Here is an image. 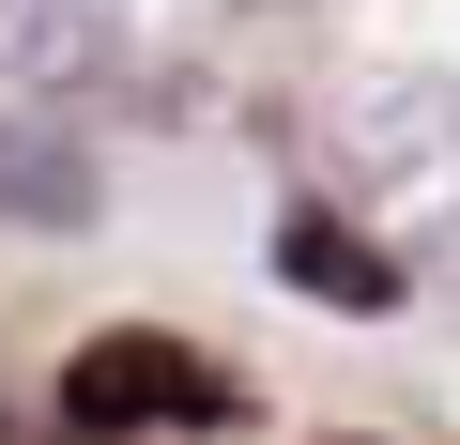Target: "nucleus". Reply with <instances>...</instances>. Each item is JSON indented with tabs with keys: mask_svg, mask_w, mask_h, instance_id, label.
I'll return each mask as SVG.
<instances>
[{
	"mask_svg": "<svg viewBox=\"0 0 460 445\" xmlns=\"http://www.w3.org/2000/svg\"><path fill=\"white\" fill-rule=\"evenodd\" d=\"M338 169H353V200H368L384 246H460V77L384 62L338 108Z\"/></svg>",
	"mask_w": 460,
	"mask_h": 445,
	"instance_id": "f257e3e1",
	"label": "nucleus"
},
{
	"mask_svg": "<svg viewBox=\"0 0 460 445\" xmlns=\"http://www.w3.org/2000/svg\"><path fill=\"white\" fill-rule=\"evenodd\" d=\"M215 353H184V338H154V323H123V338H93L77 369H62V430H93V445H138V430H215Z\"/></svg>",
	"mask_w": 460,
	"mask_h": 445,
	"instance_id": "f03ea898",
	"label": "nucleus"
},
{
	"mask_svg": "<svg viewBox=\"0 0 460 445\" xmlns=\"http://www.w3.org/2000/svg\"><path fill=\"white\" fill-rule=\"evenodd\" d=\"M138 62L123 0H0V108H77Z\"/></svg>",
	"mask_w": 460,
	"mask_h": 445,
	"instance_id": "7ed1b4c3",
	"label": "nucleus"
},
{
	"mask_svg": "<svg viewBox=\"0 0 460 445\" xmlns=\"http://www.w3.org/2000/svg\"><path fill=\"white\" fill-rule=\"evenodd\" d=\"M277 277L323 292L338 323H384V307H399V246L368 231V215H292V231H277Z\"/></svg>",
	"mask_w": 460,
	"mask_h": 445,
	"instance_id": "20e7f679",
	"label": "nucleus"
},
{
	"mask_svg": "<svg viewBox=\"0 0 460 445\" xmlns=\"http://www.w3.org/2000/svg\"><path fill=\"white\" fill-rule=\"evenodd\" d=\"M445 262H460V246H445Z\"/></svg>",
	"mask_w": 460,
	"mask_h": 445,
	"instance_id": "39448f33",
	"label": "nucleus"
}]
</instances>
